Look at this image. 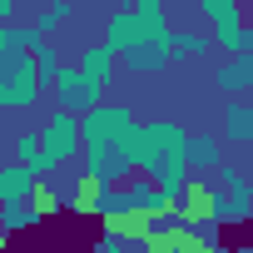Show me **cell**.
Returning a JSON list of instances; mask_svg holds the SVG:
<instances>
[{"label": "cell", "mask_w": 253, "mask_h": 253, "mask_svg": "<svg viewBox=\"0 0 253 253\" xmlns=\"http://www.w3.org/2000/svg\"><path fill=\"white\" fill-rule=\"evenodd\" d=\"M80 124H84L80 174L94 184H129L139 174V124H144L134 104H99Z\"/></svg>", "instance_id": "cell-1"}, {"label": "cell", "mask_w": 253, "mask_h": 253, "mask_svg": "<svg viewBox=\"0 0 253 253\" xmlns=\"http://www.w3.org/2000/svg\"><path fill=\"white\" fill-rule=\"evenodd\" d=\"M104 45L119 55L129 75H164L174 60V30L144 25L134 10H109L104 15Z\"/></svg>", "instance_id": "cell-2"}, {"label": "cell", "mask_w": 253, "mask_h": 253, "mask_svg": "<svg viewBox=\"0 0 253 253\" xmlns=\"http://www.w3.org/2000/svg\"><path fill=\"white\" fill-rule=\"evenodd\" d=\"M189 134L174 119H144L139 124V174L154 179L159 189L179 194L189 184Z\"/></svg>", "instance_id": "cell-3"}, {"label": "cell", "mask_w": 253, "mask_h": 253, "mask_svg": "<svg viewBox=\"0 0 253 253\" xmlns=\"http://www.w3.org/2000/svg\"><path fill=\"white\" fill-rule=\"evenodd\" d=\"M40 94H45V80L25 45V30L0 25V109H30L40 104Z\"/></svg>", "instance_id": "cell-4"}, {"label": "cell", "mask_w": 253, "mask_h": 253, "mask_svg": "<svg viewBox=\"0 0 253 253\" xmlns=\"http://www.w3.org/2000/svg\"><path fill=\"white\" fill-rule=\"evenodd\" d=\"M213 223L218 228H238L253 223V179L223 159V169L213 174Z\"/></svg>", "instance_id": "cell-5"}, {"label": "cell", "mask_w": 253, "mask_h": 253, "mask_svg": "<svg viewBox=\"0 0 253 253\" xmlns=\"http://www.w3.org/2000/svg\"><path fill=\"white\" fill-rule=\"evenodd\" d=\"M40 139H45V149H50V159L60 169L65 164H80V154H84V124L70 109H50L45 124H40Z\"/></svg>", "instance_id": "cell-6"}, {"label": "cell", "mask_w": 253, "mask_h": 253, "mask_svg": "<svg viewBox=\"0 0 253 253\" xmlns=\"http://www.w3.org/2000/svg\"><path fill=\"white\" fill-rule=\"evenodd\" d=\"M50 89H55V109H70V114H80V119H84L89 109H99V104H104V89H99L80 65H65V70H60V80H55Z\"/></svg>", "instance_id": "cell-7"}, {"label": "cell", "mask_w": 253, "mask_h": 253, "mask_svg": "<svg viewBox=\"0 0 253 253\" xmlns=\"http://www.w3.org/2000/svg\"><path fill=\"white\" fill-rule=\"evenodd\" d=\"M80 179L84 174H50V179H40V189H35V199H40V209H45V218H55V213H75V199H80Z\"/></svg>", "instance_id": "cell-8"}, {"label": "cell", "mask_w": 253, "mask_h": 253, "mask_svg": "<svg viewBox=\"0 0 253 253\" xmlns=\"http://www.w3.org/2000/svg\"><path fill=\"white\" fill-rule=\"evenodd\" d=\"M10 159H15V164H25L35 179H50V174H60V164L50 159V149H45L40 129H20V134L10 139Z\"/></svg>", "instance_id": "cell-9"}, {"label": "cell", "mask_w": 253, "mask_h": 253, "mask_svg": "<svg viewBox=\"0 0 253 253\" xmlns=\"http://www.w3.org/2000/svg\"><path fill=\"white\" fill-rule=\"evenodd\" d=\"M213 89L223 99L253 94V55H223V65H213Z\"/></svg>", "instance_id": "cell-10"}, {"label": "cell", "mask_w": 253, "mask_h": 253, "mask_svg": "<svg viewBox=\"0 0 253 253\" xmlns=\"http://www.w3.org/2000/svg\"><path fill=\"white\" fill-rule=\"evenodd\" d=\"M75 65H80V70H84V75H89V80H94V84H99L104 94H109V84L119 80V55H114V50H109L104 40H94V45H84Z\"/></svg>", "instance_id": "cell-11"}, {"label": "cell", "mask_w": 253, "mask_h": 253, "mask_svg": "<svg viewBox=\"0 0 253 253\" xmlns=\"http://www.w3.org/2000/svg\"><path fill=\"white\" fill-rule=\"evenodd\" d=\"M174 209H179L189 223L213 218V179H194V174H189V184L174 194Z\"/></svg>", "instance_id": "cell-12"}, {"label": "cell", "mask_w": 253, "mask_h": 253, "mask_svg": "<svg viewBox=\"0 0 253 253\" xmlns=\"http://www.w3.org/2000/svg\"><path fill=\"white\" fill-rule=\"evenodd\" d=\"M124 189H129L134 213H144V218H154V213H169V209H174V194H169V189H159V184H154V179H144V174H134Z\"/></svg>", "instance_id": "cell-13"}, {"label": "cell", "mask_w": 253, "mask_h": 253, "mask_svg": "<svg viewBox=\"0 0 253 253\" xmlns=\"http://www.w3.org/2000/svg\"><path fill=\"white\" fill-rule=\"evenodd\" d=\"M189 174H218L223 169V139L218 134H189Z\"/></svg>", "instance_id": "cell-14"}, {"label": "cell", "mask_w": 253, "mask_h": 253, "mask_svg": "<svg viewBox=\"0 0 253 253\" xmlns=\"http://www.w3.org/2000/svg\"><path fill=\"white\" fill-rule=\"evenodd\" d=\"M35 189H40V179L25 169V164H0V204H25V199H35Z\"/></svg>", "instance_id": "cell-15"}, {"label": "cell", "mask_w": 253, "mask_h": 253, "mask_svg": "<svg viewBox=\"0 0 253 253\" xmlns=\"http://www.w3.org/2000/svg\"><path fill=\"white\" fill-rule=\"evenodd\" d=\"M223 144H248L253 149V99H228L223 104Z\"/></svg>", "instance_id": "cell-16"}, {"label": "cell", "mask_w": 253, "mask_h": 253, "mask_svg": "<svg viewBox=\"0 0 253 253\" xmlns=\"http://www.w3.org/2000/svg\"><path fill=\"white\" fill-rule=\"evenodd\" d=\"M40 223H45L40 199H25V204H0V228H5V238H20V233H30V228H40Z\"/></svg>", "instance_id": "cell-17"}, {"label": "cell", "mask_w": 253, "mask_h": 253, "mask_svg": "<svg viewBox=\"0 0 253 253\" xmlns=\"http://www.w3.org/2000/svg\"><path fill=\"white\" fill-rule=\"evenodd\" d=\"M25 45H30V55H35V65H40V80H45V84H55L65 65H60V50L50 45V35H40L35 25H25Z\"/></svg>", "instance_id": "cell-18"}, {"label": "cell", "mask_w": 253, "mask_h": 253, "mask_svg": "<svg viewBox=\"0 0 253 253\" xmlns=\"http://www.w3.org/2000/svg\"><path fill=\"white\" fill-rule=\"evenodd\" d=\"M104 233H114V238H124V243H129V248H149V218L144 213H119V218H109L104 223Z\"/></svg>", "instance_id": "cell-19"}, {"label": "cell", "mask_w": 253, "mask_h": 253, "mask_svg": "<svg viewBox=\"0 0 253 253\" xmlns=\"http://www.w3.org/2000/svg\"><path fill=\"white\" fill-rule=\"evenodd\" d=\"M218 45H213V35L209 30H174V60H209Z\"/></svg>", "instance_id": "cell-20"}, {"label": "cell", "mask_w": 253, "mask_h": 253, "mask_svg": "<svg viewBox=\"0 0 253 253\" xmlns=\"http://www.w3.org/2000/svg\"><path fill=\"white\" fill-rule=\"evenodd\" d=\"M70 20H75V0H45V10L35 15V30L40 35H60Z\"/></svg>", "instance_id": "cell-21"}, {"label": "cell", "mask_w": 253, "mask_h": 253, "mask_svg": "<svg viewBox=\"0 0 253 253\" xmlns=\"http://www.w3.org/2000/svg\"><path fill=\"white\" fill-rule=\"evenodd\" d=\"M134 15H139L144 25H164V30H174V25H169V0H139Z\"/></svg>", "instance_id": "cell-22"}, {"label": "cell", "mask_w": 253, "mask_h": 253, "mask_svg": "<svg viewBox=\"0 0 253 253\" xmlns=\"http://www.w3.org/2000/svg\"><path fill=\"white\" fill-rule=\"evenodd\" d=\"M89 253H134V248L124 243V238H114V233H99V238L89 243Z\"/></svg>", "instance_id": "cell-23"}, {"label": "cell", "mask_w": 253, "mask_h": 253, "mask_svg": "<svg viewBox=\"0 0 253 253\" xmlns=\"http://www.w3.org/2000/svg\"><path fill=\"white\" fill-rule=\"evenodd\" d=\"M15 10H20V0H0V25H10Z\"/></svg>", "instance_id": "cell-24"}, {"label": "cell", "mask_w": 253, "mask_h": 253, "mask_svg": "<svg viewBox=\"0 0 253 253\" xmlns=\"http://www.w3.org/2000/svg\"><path fill=\"white\" fill-rule=\"evenodd\" d=\"M228 253H253V243H238V248H228Z\"/></svg>", "instance_id": "cell-25"}, {"label": "cell", "mask_w": 253, "mask_h": 253, "mask_svg": "<svg viewBox=\"0 0 253 253\" xmlns=\"http://www.w3.org/2000/svg\"><path fill=\"white\" fill-rule=\"evenodd\" d=\"M248 55H253V25H248Z\"/></svg>", "instance_id": "cell-26"}, {"label": "cell", "mask_w": 253, "mask_h": 253, "mask_svg": "<svg viewBox=\"0 0 253 253\" xmlns=\"http://www.w3.org/2000/svg\"><path fill=\"white\" fill-rule=\"evenodd\" d=\"M243 5H248V15H253V0H243Z\"/></svg>", "instance_id": "cell-27"}, {"label": "cell", "mask_w": 253, "mask_h": 253, "mask_svg": "<svg viewBox=\"0 0 253 253\" xmlns=\"http://www.w3.org/2000/svg\"><path fill=\"white\" fill-rule=\"evenodd\" d=\"M0 253H5V248H0Z\"/></svg>", "instance_id": "cell-28"}, {"label": "cell", "mask_w": 253, "mask_h": 253, "mask_svg": "<svg viewBox=\"0 0 253 253\" xmlns=\"http://www.w3.org/2000/svg\"><path fill=\"white\" fill-rule=\"evenodd\" d=\"M248 99H253V94H248Z\"/></svg>", "instance_id": "cell-29"}]
</instances>
